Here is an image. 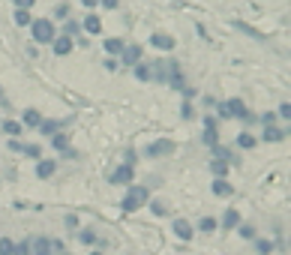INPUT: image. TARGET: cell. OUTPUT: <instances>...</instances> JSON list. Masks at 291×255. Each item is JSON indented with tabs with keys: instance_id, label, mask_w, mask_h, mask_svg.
I'll return each instance as SVG.
<instances>
[{
	"instance_id": "31",
	"label": "cell",
	"mask_w": 291,
	"mask_h": 255,
	"mask_svg": "<svg viewBox=\"0 0 291 255\" xmlns=\"http://www.w3.org/2000/svg\"><path fill=\"white\" fill-rule=\"evenodd\" d=\"M78 240H81V243H96V231L81 228V231H78Z\"/></svg>"
},
{
	"instance_id": "46",
	"label": "cell",
	"mask_w": 291,
	"mask_h": 255,
	"mask_svg": "<svg viewBox=\"0 0 291 255\" xmlns=\"http://www.w3.org/2000/svg\"><path fill=\"white\" fill-rule=\"evenodd\" d=\"M63 255H69V252H63Z\"/></svg>"
},
{
	"instance_id": "2",
	"label": "cell",
	"mask_w": 291,
	"mask_h": 255,
	"mask_svg": "<svg viewBox=\"0 0 291 255\" xmlns=\"http://www.w3.org/2000/svg\"><path fill=\"white\" fill-rule=\"evenodd\" d=\"M219 117H240V120H246V123L255 120V117L246 111V102H243V99H228V102H222V105H219Z\"/></svg>"
},
{
	"instance_id": "6",
	"label": "cell",
	"mask_w": 291,
	"mask_h": 255,
	"mask_svg": "<svg viewBox=\"0 0 291 255\" xmlns=\"http://www.w3.org/2000/svg\"><path fill=\"white\" fill-rule=\"evenodd\" d=\"M204 144H207V147L219 144V129H216V117H204Z\"/></svg>"
},
{
	"instance_id": "22",
	"label": "cell",
	"mask_w": 291,
	"mask_h": 255,
	"mask_svg": "<svg viewBox=\"0 0 291 255\" xmlns=\"http://www.w3.org/2000/svg\"><path fill=\"white\" fill-rule=\"evenodd\" d=\"M60 126H63L60 120H42V123H39V132H42V135H57Z\"/></svg>"
},
{
	"instance_id": "42",
	"label": "cell",
	"mask_w": 291,
	"mask_h": 255,
	"mask_svg": "<svg viewBox=\"0 0 291 255\" xmlns=\"http://www.w3.org/2000/svg\"><path fill=\"white\" fill-rule=\"evenodd\" d=\"M21 147H24V144H21L18 138H9V150H18V153H21Z\"/></svg>"
},
{
	"instance_id": "20",
	"label": "cell",
	"mask_w": 291,
	"mask_h": 255,
	"mask_svg": "<svg viewBox=\"0 0 291 255\" xmlns=\"http://www.w3.org/2000/svg\"><path fill=\"white\" fill-rule=\"evenodd\" d=\"M33 255H51V240L48 237L33 240Z\"/></svg>"
},
{
	"instance_id": "28",
	"label": "cell",
	"mask_w": 291,
	"mask_h": 255,
	"mask_svg": "<svg viewBox=\"0 0 291 255\" xmlns=\"http://www.w3.org/2000/svg\"><path fill=\"white\" fill-rule=\"evenodd\" d=\"M12 252H15V240L0 237V255H12Z\"/></svg>"
},
{
	"instance_id": "40",
	"label": "cell",
	"mask_w": 291,
	"mask_h": 255,
	"mask_svg": "<svg viewBox=\"0 0 291 255\" xmlns=\"http://www.w3.org/2000/svg\"><path fill=\"white\" fill-rule=\"evenodd\" d=\"M33 0H15V9H30Z\"/></svg>"
},
{
	"instance_id": "5",
	"label": "cell",
	"mask_w": 291,
	"mask_h": 255,
	"mask_svg": "<svg viewBox=\"0 0 291 255\" xmlns=\"http://www.w3.org/2000/svg\"><path fill=\"white\" fill-rule=\"evenodd\" d=\"M171 153H174V141H168V138H159V141L147 144V156H153V159H159V156H171Z\"/></svg>"
},
{
	"instance_id": "24",
	"label": "cell",
	"mask_w": 291,
	"mask_h": 255,
	"mask_svg": "<svg viewBox=\"0 0 291 255\" xmlns=\"http://www.w3.org/2000/svg\"><path fill=\"white\" fill-rule=\"evenodd\" d=\"M21 153H24V156H30V159H42V147H39V144H24Z\"/></svg>"
},
{
	"instance_id": "33",
	"label": "cell",
	"mask_w": 291,
	"mask_h": 255,
	"mask_svg": "<svg viewBox=\"0 0 291 255\" xmlns=\"http://www.w3.org/2000/svg\"><path fill=\"white\" fill-rule=\"evenodd\" d=\"M150 210H153V216H165V213H168V207H165L162 201H153V204H150Z\"/></svg>"
},
{
	"instance_id": "9",
	"label": "cell",
	"mask_w": 291,
	"mask_h": 255,
	"mask_svg": "<svg viewBox=\"0 0 291 255\" xmlns=\"http://www.w3.org/2000/svg\"><path fill=\"white\" fill-rule=\"evenodd\" d=\"M54 171H57V162L54 159H39V162H36V177H39V180L54 177Z\"/></svg>"
},
{
	"instance_id": "39",
	"label": "cell",
	"mask_w": 291,
	"mask_h": 255,
	"mask_svg": "<svg viewBox=\"0 0 291 255\" xmlns=\"http://www.w3.org/2000/svg\"><path fill=\"white\" fill-rule=\"evenodd\" d=\"M54 15H57V18H66V15H69V6H66V3H60V6H57V12H54Z\"/></svg>"
},
{
	"instance_id": "45",
	"label": "cell",
	"mask_w": 291,
	"mask_h": 255,
	"mask_svg": "<svg viewBox=\"0 0 291 255\" xmlns=\"http://www.w3.org/2000/svg\"><path fill=\"white\" fill-rule=\"evenodd\" d=\"M90 255H105V252H90Z\"/></svg>"
},
{
	"instance_id": "7",
	"label": "cell",
	"mask_w": 291,
	"mask_h": 255,
	"mask_svg": "<svg viewBox=\"0 0 291 255\" xmlns=\"http://www.w3.org/2000/svg\"><path fill=\"white\" fill-rule=\"evenodd\" d=\"M120 63H126V66H135V63H141V45H123V51H120Z\"/></svg>"
},
{
	"instance_id": "11",
	"label": "cell",
	"mask_w": 291,
	"mask_h": 255,
	"mask_svg": "<svg viewBox=\"0 0 291 255\" xmlns=\"http://www.w3.org/2000/svg\"><path fill=\"white\" fill-rule=\"evenodd\" d=\"M174 234L183 240V243H189V240L195 237V231H192V225H189L186 219H174Z\"/></svg>"
},
{
	"instance_id": "18",
	"label": "cell",
	"mask_w": 291,
	"mask_h": 255,
	"mask_svg": "<svg viewBox=\"0 0 291 255\" xmlns=\"http://www.w3.org/2000/svg\"><path fill=\"white\" fill-rule=\"evenodd\" d=\"M81 27H84V33H90V36H96V33L102 30V21H99V15H87Z\"/></svg>"
},
{
	"instance_id": "8",
	"label": "cell",
	"mask_w": 291,
	"mask_h": 255,
	"mask_svg": "<svg viewBox=\"0 0 291 255\" xmlns=\"http://www.w3.org/2000/svg\"><path fill=\"white\" fill-rule=\"evenodd\" d=\"M210 189H213V195H216V198H228V195L234 192V186L228 183V180H225V177H216V180H213V183H210Z\"/></svg>"
},
{
	"instance_id": "26",
	"label": "cell",
	"mask_w": 291,
	"mask_h": 255,
	"mask_svg": "<svg viewBox=\"0 0 291 255\" xmlns=\"http://www.w3.org/2000/svg\"><path fill=\"white\" fill-rule=\"evenodd\" d=\"M216 225H219V222H216V219H213V216H204V219L198 222V231H204V234H210V231H216Z\"/></svg>"
},
{
	"instance_id": "44",
	"label": "cell",
	"mask_w": 291,
	"mask_h": 255,
	"mask_svg": "<svg viewBox=\"0 0 291 255\" xmlns=\"http://www.w3.org/2000/svg\"><path fill=\"white\" fill-rule=\"evenodd\" d=\"M81 3H84V6H87V9H93V6H96V3H99V0H81Z\"/></svg>"
},
{
	"instance_id": "19",
	"label": "cell",
	"mask_w": 291,
	"mask_h": 255,
	"mask_svg": "<svg viewBox=\"0 0 291 255\" xmlns=\"http://www.w3.org/2000/svg\"><path fill=\"white\" fill-rule=\"evenodd\" d=\"M285 129H276V126H267L264 129V141H270V144H276V141H285Z\"/></svg>"
},
{
	"instance_id": "21",
	"label": "cell",
	"mask_w": 291,
	"mask_h": 255,
	"mask_svg": "<svg viewBox=\"0 0 291 255\" xmlns=\"http://www.w3.org/2000/svg\"><path fill=\"white\" fill-rule=\"evenodd\" d=\"M123 45H126V42H123V39H117V36H111V39H105V51L111 54V57H114V54H120V51H123Z\"/></svg>"
},
{
	"instance_id": "10",
	"label": "cell",
	"mask_w": 291,
	"mask_h": 255,
	"mask_svg": "<svg viewBox=\"0 0 291 255\" xmlns=\"http://www.w3.org/2000/svg\"><path fill=\"white\" fill-rule=\"evenodd\" d=\"M210 153H213V159H219V162H225V165L237 162V156L231 153V147H222V144H213V147H210Z\"/></svg>"
},
{
	"instance_id": "37",
	"label": "cell",
	"mask_w": 291,
	"mask_h": 255,
	"mask_svg": "<svg viewBox=\"0 0 291 255\" xmlns=\"http://www.w3.org/2000/svg\"><path fill=\"white\" fill-rule=\"evenodd\" d=\"M279 114H282V117H285V120H288V117H291V105H288V102H282V105H279Z\"/></svg>"
},
{
	"instance_id": "12",
	"label": "cell",
	"mask_w": 291,
	"mask_h": 255,
	"mask_svg": "<svg viewBox=\"0 0 291 255\" xmlns=\"http://www.w3.org/2000/svg\"><path fill=\"white\" fill-rule=\"evenodd\" d=\"M150 45H153V48H162V51H171L177 42L171 39L168 33H153V36H150Z\"/></svg>"
},
{
	"instance_id": "36",
	"label": "cell",
	"mask_w": 291,
	"mask_h": 255,
	"mask_svg": "<svg viewBox=\"0 0 291 255\" xmlns=\"http://www.w3.org/2000/svg\"><path fill=\"white\" fill-rule=\"evenodd\" d=\"M99 3H102L105 9H117V6H120V0H99Z\"/></svg>"
},
{
	"instance_id": "17",
	"label": "cell",
	"mask_w": 291,
	"mask_h": 255,
	"mask_svg": "<svg viewBox=\"0 0 291 255\" xmlns=\"http://www.w3.org/2000/svg\"><path fill=\"white\" fill-rule=\"evenodd\" d=\"M255 144H258V138L252 135V132H240V135H237V147H240V150H252Z\"/></svg>"
},
{
	"instance_id": "16",
	"label": "cell",
	"mask_w": 291,
	"mask_h": 255,
	"mask_svg": "<svg viewBox=\"0 0 291 255\" xmlns=\"http://www.w3.org/2000/svg\"><path fill=\"white\" fill-rule=\"evenodd\" d=\"M0 129H3L6 135H12V138H18V135L24 132V126H21V120H0Z\"/></svg>"
},
{
	"instance_id": "1",
	"label": "cell",
	"mask_w": 291,
	"mask_h": 255,
	"mask_svg": "<svg viewBox=\"0 0 291 255\" xmlns=\"http://www.w3.org/2000/svg\"><path fill=\"white\" fill-rule=\"evenodd\" d=\"M147 198H150V192H147V186H129V192L123 195V201H120V207H123L126 213H135V210H141L144 204H147Z\"/></svg>"
},
{
	"instance_id": "3",
	"label": "cell",
	"mask_w": 291,
	"mask_h": 255,
	"mask_svg": "<svg viewBox=\"0 0 291 255\" xmlns=\"http://www.w3.org/2000/svg\"><path fill=\"white\" fill-rule=\"evenodd\" d=\"M30 30H33V39L39 42V45H48V42H54V24L48 21V18H36V21H30Z\"/></svg>"
},
{
	"instance_id": "43",
	"label": "cell",
	"mask_w": 291,
	"mask_h": 255,
	"mask_svg": "<svg viewBox=\"0 0 291 255\" xmlns=\"http://www.w3.org/2000/svg\"><path fill=\"white\" fill-rule=\"evenodd\" d=\"M261 120H264L267 126H273V120H276V114H273V111H264V117H261Z\"/></svg>"
},
{
	"instance_id": "27",
	"label": "cell",
	"mask_w": 291,
	"mask_h": 255,
	"mask_svg": "<svg viewBox=\"0 0 291 255\" xmlns=\"http://www.w3.org/2000/svg\"><path fill=\"white\" fill-rule=\"evenodd\" d=\"M255 249H258V255H270V252H273V243H270V240L255 237Z\"/></svg>"
},
{
	"instance_id": "29",
	"label": "cell",
	"mask_w": 291,
	"mask_h": 255,
	"mask_svg": "<svg viewBox=\"0 0 291 255\" xmlns=\"http://www.w3.org/2000/svg\"><path fill=\"white\" fill-rule=\"evenodd\" d=\"M33 18H30V12L27 9H15V24H21V27H27Z\"/></svg>"
},
{
	"instance_id": "14",
	"label": "cell",
	"mask_w": 291,
	"mask_h": 255,
	"mask_svg": "<svg viewBox=\"0 0 291 255\" xmlns=\"http://www.w3.org/2000/svg\"><path fill=\"white\" fill-rule=\"evenodd\" d=\"M39 123H42V114L36 111V108H27V111H24V120H21V126H30V129H39Z\"/></svg>"
},
{
	"instance_id": "25",
	"label": "cell",
	"mask_w": 291,
	"mask_h": 255,
	"mask_svg": "<svg viewBox=\"0 0 291 255\" xmlns=\"http://www.w3.org/2000/svg\"><path fill=\"white\" fill-rule=\"evenodd\" d=\"M132 69H135V78H141V81H150V66H147V63H135Z\"/></svg>"
},
{
	"instance_id": "13",
	"label": "cell",
	"mask_w": 291,
	"mask_h": 255,
	"mask_svg": "<svg viewBox=\"0 0 291 255\" xmlns=\"http://www.w3.org/2000/svg\"><path fill=\"white\" fill-rule=\"evenodd\" d=\"M51 45H54V54H57V57H66V54L72 51V39H69V36H54Z\"/></svg>"
},
{
	"instance_id": "30",
	"label": "cell",
	"mask_w": 291,
	"mask_h": 255,
	"mask_svg": "<svg viewBox=\"0 0 291 255\" xmlns=\"http://www.w3.org/2000/svg\"><path fill=\"white\" fill-rule=\"evenodd\" d=\"M237 228H240V237H246V240H255V237H258L255 225H237Z\"/></svg>"
},
{
	"instance_id": "38",
	"label": "cell",
	"mask_w": 291,
	"mask_h": 255,
	"mask_svg": "<svg viewBox=\"0 0 291 255\" xmlns=\"http://www.w3.org/2000/svg\"><path fill=\"white\" fill-rule=\"evenodd\" d=\"M63 222H66V228H78V219H75V216H72V213L66 216V219H63Z\"/></svg>"
},
{
	"instance_id": "23",
	"label": "cell",
	"mask_w": 291,
	"mask_h": 255,
	"mask_svg": "<svg viewBox=\"0 0 291 255\" xmlns=\"http://www.w3.org/2000/svg\"><path fill=\"white\" fill-rule=\"evenodd\" d=\"M228 168H231V165H225V162H219V159H213V162H210V174H213V177H225Z\"/></svg>"
},
{
	"instance_id": "34",
	"label": "cell",
	"mask_w": 291,
	"mask_h": 255,
	"mask_svg": "<svg viewBox=\"0 0 291 255\" xmlns=\"http://www.w3.org/2000/svg\"><path fill=\"white\" fill-rule=\"evenodd\" d=\"M180 114H183V120H192L195 111H192V105H189V102H183V105H180Z\"/></svg>"
},
{
	"instance_id": "32",
	"label": "cell",
	"mask_w": 291,
	"mask_h": 255,
	"mask_svg": "<svg viewBox=\"0 0 291 255\" xmlns=\"http://www.w3.org/2000/svg\"><path fill=\"white\" fill-rule=\"evenodd\" d=\"M54 147H57V150H66V147H69V135L57 132V135H54Z\"/></svg>"
},
{
	"instance_id": "35",
	"label": "cell",
	"mask_w": 291,
	"mask_h": 255,
	"mask_svg": "<svg viewBox=\"0 0 291 255\" xmlns=\"http://www.w3.org/2000/svg\"><path fill=\"white\" fill-rule=\"evenodd\" d=\"M12 255H30V243L24 240V243H15V252Z\"/></svg>"
},
{
	"instance_id": "41",
	"label": "cell",
	"mask_w": 291,
	"mask_h": 255,
	"mask_svg": "<svg viewBox=\"0 0 291 255\" xmlns=\"http://www.w3.org/2000/svg\"><path fill=\"white\" fill-rule=\"evenodd\" d=\"M117 66H120V63H117V60H114V57H108V60H105V69H108V72H114V69H117Z\"/></svg>"
},
{
	"instance_id": "15",
	"label": "cell",
	"mask_w": 291,
	"mask_h": 255,
	"mask_svg": "<svg viewBox=\"0 0 291 255\" xmlns=\"http://www.w3.org/2000/svg\"><path fill=\"white\" fill-rule=\"evenodd\" d=\"M237 225H240V213L228 207V210H225V216H222V228H225V231H234Z\"/></svg>"
},
{
	"instance_id": "4",
	"label": "cell",
	"mask_w": 291,
	"mask_h": 255,
	"mask_svg": "<svg viewBox=\"0 0 291 255\" xmlns=\"http://www.w3.org/2000/svg\"><path fill=\"white\" fill-rule=\"evenodd\" d=\"M132 177H135L132 174V165L123 162V165H117L111 174H108V183H111V186H126V183H132Z\"/></svg>"
}]
</instances>
